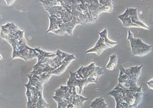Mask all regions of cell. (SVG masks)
<instances>
[{
    "label": "cell",
    "mask_w": 153,
    "mask_h": 108,
    "mask_svg": "<svg viewBox=\"0 0 153 108\" xmlns=\"http://www.w3.org/2000/svg\"><path fill=\"white\" fill-rule=\"evenodd\" d=\"M118 17L125 27H134L149 30L150 29L149 26L139 19L137 8L127 7L125 12Z\"/></svg>",
    "instance_id": "6da1fadb"
},
{
    "label": "cell",
    "mask_w": 153,
    "mask_h": 108,
    "mask_svg": "<svg viewBox=\"0 0 153 108\" xmlns=\"http://www.w3.org/2000/svg\"><path fill=\"white\" fill-rule=\"evenodd\" d=\"M127 40L130 42L133 56L143 57L149 54L152 50L151 45L145 43L140 38L134 37L133 33L129 29L128 30Z\"/></svg>",
    "instance_id": "7a4b0ae2"
},
{
    "label": "cell",
    "mask_w": 153,
    "mask_h": 108,
    "mask_svg": "<svg viewBox=\"0 0 153 108\" xmlns=\"http://www.w3.org/2000/svg\"><path fill=\"white\" fill-rule=\"evenodd\" d=\"M100 38L94 46L87 50L85 53H95L98 55H100L105 50L109 48H112L118 43L109 39L108 37V31L105 28L101 32H99Z\"/></svg>",
    "instance_id": "3957f363"
},
{
    "label": "cell",
    "mask_w": 153,
    "mask_h": 108,
    "mask_svg": "<svg viewBox=\"0 0 153 108\" xmlns=\"http://www.w3.org/2000/svg\"><path fill=\"white\" fill-rule=\"evenodd\" d=\"M103 69L104 68H101L99 66L98 68L88 78V84L94 83L98 84L99 77L104 74Z\"/></svg>",
    "instance_id": "277c9868"
},
{
    "label": "cell",
    "mask_w": 153,
    "mask_h": 108,
    "mask_svg": "<svg viewBox=\"0 0 153 108\" xmlns=\"http://www.w3.org/2000/svg\"><path fill=\"white\" fill-rule=\"evenodd\" d=\"M105 99L102 96L96 98L90 104L91 108H107L108 104L105 102Z\"/></svg>",
    "instance_id": "5b68a950"
},
{
    "label": "cell",
    "mask_w": 153,
    "mask_h": 108,
    "mask_svg": "<svg viewBox=\"0 0 153 108\" xmlns=\"http://www.w3.org/2000/svg\"><path fill=\"white\" fill-rule=\"evenodd\" d=\"M118 61V56L116 54H113L110 56V59L106 66L108 70L112 71L116 68Z\"/></svg>",
    "instance_id": "8992f818"
},
{
    "label": "cell",
    "mask_w": 153,
    "mask_h": 108,
    "mask_svg": "<svg viewBox=\"0 0 153 108\" xmlns=\"http://www.w3.org/2000/svg\"><path fill=\"white\" fill-rule=\"evenodd\" d=\"M43 5L52 6L57 5L56 0H40Z\"/></svg>",
    "instance_id": "52a82bcc"
},
{
    "label": "cell",
    "mask_w": 153,
    "mask_h": 108,
    "mask_svg": "<svg viewBox=\"0 0 153 108\" xmlns=\"http://www.w3.org/2000/svg\"><path fill=\"white\" fill-rule=\"evenodd\" d=\"M146 83L149 88L153 89V78L146 82Z\"/></svg>",
    "instance_id": "ba28073f"
},
{
    "label": "cell",
    "mask_w": 153,
    "mask_h": 108,
    "mask_svg": "<svg viewBox=\"0 0 153 108\" xmlns=\"http://www.w3.org/2000/svg\"><path fill=\"white\" fill-rule=\"evenodd\" d=\"M10 0L12 1H14L15 0Z\"/></svg>",
    "instance_id": "9c48e42d"
}]
</instances>
